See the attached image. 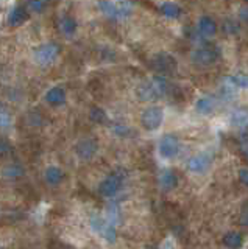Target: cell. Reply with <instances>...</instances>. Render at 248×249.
<instances>
[{
  "label": "cell",
  "mask_w": 248,
  "mask_h": 249,
  "mask_svg": "<svg viewBox=\"0 0 248 249\" xmlns=\"http://www.w3.org/2000/svg\"><path fill=\"white\" fill-rule=\"evenodd\" d=\"M106 220L111 224L117 226L120 223V207L117 202H111L106 207Z\"/></svg>",
  "instance_id": "22"
},
{
  "label": "cell",
  "mask_w": 248,
  "mask_h": 249,
  "mask_svg": "<svg viewBox=\"0 0 248 249\" xmlns=\"http://www.w3.org/2000/svg\"><path fill=\"white\" fill-rule=\"evenodd\" d=\"M159 10L169 19H178L181 16V8H180V5H176L173 2H164V3L161 5Z\"/></svg>",
  "instance_id": "20"
},
{
  "label": "cell",
  "mask_w": 248,
  "mask_h": 249,
  "mask_svg": "<svg viewBox=\"0 0 248 249\" xmlns=\"http://www.w3.org/2000/svg\"><path fill=\"white\" fill-rule=\"evenodd\" d=\"M231 83L237 86V88H242V89H248V75H244V73H234L231 75Z\"/></svg>",
  "instance_id": "25"
},
{
  "label": "cell",
  "mask_w": 248,
  "mask_h": 249,
  "mask_svg": "<svg viewBox=\"0 0 248 249\" xmlns=\"http://www.w3.org/2000/svg\"><path fill=\"white\" fill-rule=\"evenodd\" d=\"M8 150H10L8 143H6V142H0V156H5L6 153H8Z\"/></svg>",
  "instance_id": "32"
},
{
  "label": "cell",
  "mask_w": 248,
  "mask_h": 249,
  "mask_svg": "<svg viewBox=\"0 0 248 249\" xmlns=\"http://www.w3.org/2000/svg\"><path fill=\"white\" fill-rule=\"evenodd\" d=\"M169 90V84L162 76H154L153 80L139 86L137 95L145 101H153L162 98Z\"/></svg>",
  "instance_id": "1"
},
{
  "label": "cell",
  "mask_w": 248,
  "mask_h": 249,
  "mask_svg": "<svg viewBox=\"0 0 248 249\" xmlns=\"http://www.w3.org/2000/svg\"><path fill=\"white\" fill-rule=\"evenodd\" d=\"M2 175L5 179H19L24 176V168H22L20 165H18V163H10V165H5L2 168Z\"/></svg>",
  "instance_id": "21"
},
{
  "label": "cell",
  "mask_w": 248,
  "mask_h": 249,
  "mask_svg": "<svg viewBox=\"0 0 248 249\" xmlns=\"http://www.w3.org/2000/svg\"><path fill=\"white\" fill-rule=\"evenodd\" d=\"M27 11L22 6H14L8 14V23L11 27H19L25 22Z\"/></svg>",
  "instance_id": "18"
},
{
  "label": "cell",
  "mask_w": 248,
  "mask_h": 249,
  "mask_svg": "<svg viewBox=\"0 0 248 249\" xmlns=\"http://www.w3.org/2000/svg\"><path fill=\"white\" fill-rule=\"evenodd\" d=\"M42 2H47V0H42Z\"/></svg>",
  "instance_id": "34"
},
{
  "label": "cell",
  "mask_w": 248,
  "mask_h": 249,
  "mask_svg": "<svg viewBox=\"0 0 248 249\" xmlns=\"http://www.w3.org/2000/svg\"><path fill=\"white\" fill-rule=\"evenodd\" d=\"M240 223H242L244 226H247V228H248V204L244 207L242 213H240Z\"/></svg>",
  "instance_id": "31"
},
{
  "label": "cell",
  "mask_w": 248,
  "mask_h": 249,
  "mask_svg": "<svg viewBox=\"0 0 248 249\" xmlns=\"http://www.w3.org/2000/svg\"><path fill=\"white\" fill-rule=\"evenodd\" d=\"M45 3L47 2H42V0H28V10H32L35 13H41L44 8H45Z\"/></svg>",
  "instance_id": "27"
},
{
  "label": "cell",
  "mask_w": 248,
  "mask_h": 249,
  "mask_svg": "<svg viewBox=\"0 0 248 249\" xmlns=\"http://www.w3.org/2000/svg\"><path fill=\"white\" fill-rule=\"evenodd\" d=\"M195 109L201 115H209L214 112L215 109V98L212 95H205L200 97L195 103Z\"/></svg>",
  "instance_id": "15"
},
{
  "label": "cell",
  "mask_w": 248,
  "mask_h": 249,
  "mask_svg": "<svg viewBox=\"0 0 248 249\" xmlns=\"http://www.w3.org/2000/svg\"><path fill=\"white\" fill-rule=\"evenodd\" d=\"M152 67L159 73H169V72H173L176 69V62L170 54L159 53L152 59Z\"/></svg>",
  "instance_id": "9"
},
{
  "label": "cell",
  "mask_w": 248,
  "mask_h": 249,
  "mask_svg": "<svg viewBox=\"0 0 248 249\" xmlns=\"http://www.w3.org/2000/svg\"><path fill=\"white\" fill-rule=\"evenodd\" d=\"M59 54V47L55 42H45L38 45L33 52V58L36 64L39 66H50L52 62H55Z\"/></svg>",
  "instance_id": "3"
},
{
  "label": "cell",
  "mask_w": 248,
  "mask_h": 249,
  "mask_svg": "<svg viewBox=\"0 0 248 249\" xmlns=\"http://www.w3.org/2000/svg\"><path fill=\"white\" fill-rule=\"evenodd\" d=\"M223 243L228 248H239L242 246V235L236 231H229L223 235Z\"/></svg>",
  "instance_id": "23"
},
{
  "label": "cell",
  "mask_w": 248,
  "mask_h": 249,
  "mask_svg": "<svg viewBox=\"0 0 248 249\" xmlns=\"http://www.w3.org/2000/svg\"><path fill=\"white\" fill-rule=\"evenodd\" d=\"M158 151L162 159H173L180 153V140L172 134H166L159 139Z\"/></svg>",
  "instance_id": "7"
},
{
  "label": "cell",
  "mask_w": 248,
  "mask_h": 249,
  "mask_svg": "<svg viewBox=\"0 0 248 249\" xmlns=\"http://www.w3.org/2000/svg\"><path fill=\"white\" fill-rule=\"evenodd\" d=\"M127 179V171L123 168H115L111 175H108L98 185V192L105 198H111L117 193Z\"/></svg>",
  "instance_id": "2"
},
{
  "label": "cell",
  "mask_w": 248,
  "mask_h": 249,
  "mask_svg": "<svg viewBox=\"0 0 248 249\" xmlns=\"http://www.w3.org/2000/svg\"><path fill=\"white\" fill-rule=\"evenodd\" d=\"M113 131H114V134H117V136H127L128 134V126L127 124H123V123H115L114 126H113Z\"/></svg>",
  "instance_id": "28"
},
{
  "label": "cell",
  "mask_w": 248,
  "mask_h": 249,
  "mask_svg": "<svg viewBox=\"0 0 248 249\" xmlns=\"http://www.w3.org/2000/svg\"><path fill=\"white\" fill-rule=\"evenodd\" d=\"M197 27H198V31L203 36L206 37H211L217 33V23L212 18H209V16H203V18H200L198 19V23H197Z\"/></svg>",
  "instance_id": "13"
},
{
  "label": "cell",
  "mask_w": 248,
  "mask_h": 249,
  "mask_svg": "<svg viewBox=\"0 0 248 249\" xmlns=\"http://www.w3.org/2000/svg\"><path fill=\"white\" fill-rule=\"evenodd\" d=\"M231 123L237 128H245L248 126V111L247 109H236L231 114Z\"/></svg>",
  "instance_id": "19"
},
{
  "label": "cell",
  "mask_w": 248,
  "mask_h": 249,
  "mask_svg": "<svg viewBox=\"0 0 248 249\" xmlns=\"http://www.w3.org/2000/svg\"><path fill=\"white\" fill-rule=\"evenodd\" d=\"M58 28L64 36H72L76 31V20L71 18V16H63L58 20Z\"/></svg>",
  "instance_id": "17"
},
{
  "label": "cell",
  "mask_w": 248,
  "mask_h": 249,
  "mask_svg": "<svg viewBox=\"0 0 248 249\" xmlns=\"http://www.w3.org/2000/svg\"><path fill=\"white\" fill-rule=\"evenodd\" d=\"M97 151H98V143H97V140L92 137L81 139L75 145V154L78 156L81 160H91L97 154Z\"/></svg>",
  "instance_id": "8"
},
{
  "label": "cell",
  "mask_w": 248,
  "mask_h": 249,
  "mask_svg": "<svg viewBox=\"0 0 248 249\" xmlns=\"http://www.w3.org/2000/svg\"><path fill=\"white\" fill-rule=\"evenodd\" d=\"M211 160H212V156L208 153L193 154L188 160V168L192 173H203V171L208 170V167L211 165Z\"/></svg>",
  "instance_id": "10"
},
{
  "label": "cell",
  "mask_w": 248,
  "mask_h": 249,
  "mask_svg": "<svg viewBox=\"0 0 248 249\" xmlns=\"http://www.w3.org/2000/svg\"><path fill=\"white\" fill-rule=\"evenodd\" d=\"M159 185L164 190H173L178 185V176L172 168H164L159 173Z\"/></svg>",
  "instance_id": "11"
},
{
  "label": "cell",
  "mask_w": 248,
  "mask_h": 249,
  "mask_svg": "<svg viewBox=\"0 0 248 249\" xmlns=\"http://www.w3.org/2000/svg\"><path fill=\"white\" fill-rule=\"evenodd\" d=\"M162 120H164V111L159 106H150L144 109L141 115V123L147 131H154L161 126Z\"/></svg>",
  "instance_id": "5"
},
{
  "label": "cell",
  "mask_w": 248,
  "mask_h": 249,
  "mask_svg": "<svg viewBox=\"0 0 248 249\" xmlns=\"http://www.w3.org/2000/svg\"><path fill=\"white\" fill-rule=\"evenodd\" d=\"M239 179L244 185L248 187V168H240L239 170Z\"/></svg>",
  "instance_id": "30"
},
{
  "label": "cell",
  "mask_w": 248,
  "mask_h": 249,
  "mask_svg": "<svg viewBox=\"0 0 248 249\" xmlns=\"http://www.w3.org/2000/svg\"><path fill=\"white\" fill-rule=\"evenodd\" d=\"M240 150H242L244 156L248 159V136H242L240 137Z\"/></svg>",
  "instance_id": "29"
},
{
  "label": "cell",
  "mask_w": 248,
  "mask_h": 249,
  "mask_svg": "<svg viewBox=\"0 0 248 249\" xmlns=\"http://www.w3.org/2000/svg\"><path fill=\"white\" fill-rule=\"evenodd\" d=\"M0 129L10 131L11 129V115L5 105L0 103Z\"/></svg>",
  "instance_id": "24"
},
{
  "label": "cell",
  "mask_w": 248,
  "mask_h": 249,
  "mask_svg": "<svg viewBox=\"0 0 248 249\" xmlns=\"http://www.w3.org/2000/svg\"><path fill=\"white\" fill-rule=\"evenodd\" d=\"M44 179H45V182H47L49 185H58V184L63 182L64 173H63V170H61L59 167L50 165L44 171Z\"/></svg>",
  "instance_id": "14"
},
{
  "label": "cell",
  "mask_w": 248,
  "mask_h": 249,
  "mask_svg": "<svg viewBox=\"0 0 248 249\" xmlns=\"http://www.w3.org/2000/svg\"><path fill=\"white\" fill-rule=\"evenodd\" d=\"M91 120L95 123H105L106 122V112L100 107H92L91 109Z\"/></svg>",
  "instance_id": "26"
},
{
  "label": "cell",
  "mask_w": 248,
  "mask_h": 249,
  "mask_svg": "<svg viewBox=\"0 0 248 249\" xmlns=\"http://www.w3.org/2000/svg\"><path fill=\"white\" fill-rule=\"evenodd\" d=\"M240 19H244L245 22H248V6H245V8L240 10Z\"/></svg>",
  "instance_id": "33"
},
{
  "label": "cell",
  "mask_w": 248,
  "mask_h": 249,
  "mask_svg": "<svg viewBox=\"0 0 248 249\" xmlns=\"http://www.w3.org/2000/svg\"><path fill=\"white\" fill-rule=\"evenodd\" d=\"M219 56H220V50L211 44L200 45L192 52V61L198 66H211L219 59Z\"/></svg>",
  "instance_id": "4"
},
{
  "label": "cell",
  "mask_w": 248,
  "mask_h": 249,
  "mask_svg": "<svg viewBox=\"0 0 248 249\" xmlns=\"http://www.w3.org/2000/svg\"><path fill=\"white\" fill-rule=\"evenodd\" d=\"M91 228L94 232H97L100 237H103L106 241H114L117 237V231H115V226L111 224L106 218L102 216H92L91 218Z\"/></svg>",
  "instance_id": "6"
},
{
  "label": "cell",
  "mask_w": 248,
  "mask_h": 249,
  "mask_svg": "<svg viewBox=\"0 0 248 249\" xmlns=\"http://www.w3.org/2000/svg\"><path fill=\"white\" fill-rule=\"evenodd\" d=\"M45 101H47L49 105L52 106H63L66 103V92L63 88H50L45 93Z\"/></svg>",
  "instance_id": "12"
},
{
  "label": "cell",
  "mask_w": 248,
  "mask_h": 249,
  "mask_svg": "<svg viewBox=\"0 0 248 249\" xmlns=\"http://www.w3.org/2000/svg\"><path fill=\"white\" fill-rule=\"evenodd\" d=\"M98 10L102 11L106 16V18L119 19L117 2H113V0H100V2H98Z\"/></svg>",
  "instance_id": "16"
}]
</instances>
